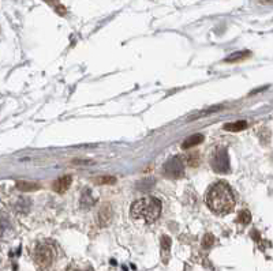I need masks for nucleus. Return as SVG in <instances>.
Returning <instances> with one entry per match:
<instances>
[{
  "label": "nucleus",
  "mask_w": 273,
  "mask_h": 271,
  "mask_svg": "<svg viewBox=\"0 0 273 271\" xmlns=\"http://www.w3.org/2000/svg\"><path fill=\"white\" fill-rule=\"evenodd\" d=\"M48 1H52V0H48Z\"/></svg>",
  "instance_id": "18"
},
{
  "label": "nucleus",
  "mask_w": 273,
  "mask_h": 271,
  "mask_svg": "<svg viewBox=\"0 0 273 271\" xmlns=\"http://www.w3.org/2000/svg\"><path fill=\"white\" fill-rule=\"evenodd\" d=\"M250 56H251V53H250L248 50H239V52H234L232 55H230L228 57H225L224 62L225 63L242 62V60L247 59V57H250Z\"/></svg>",
  "instance_id": "8"
},
{
  "label": "nucleus",
  "mask_w": 273,
  "mask_h": 271,
  "mask_svg": "<svg viewBox=\"0 0 273 271\" xmlns=\"http://www.w3.org/2000/svg\"><path fill=\"white\" fill-rule=\"evenodd\" d=\"M52 259H54V251H52V248H50V246H40L37 249H36V260H37L38 265H51Z\"/></svg>",
  "instance_id": "4"
},
{
  "label": "nucleus",
  "mask_w": 273,
  "mask_h": 271,
  "mask_svg": "<svg viewBox=\"0 0 273 271\" xmlns=\"http://www.w3.org/2000/svg\"><path fill=\"white\" fill-rule=\"evenodd\" d=\"M130 214L136 221L152 223L162 214V202L155 197H145L142 199H138L131 206Z\"/></svg>",
  "instance_id": "2"
},
{
  "label": "nucleus",
  "mask_w": 273,
  "mask_h": 271,
  "mask_svg": "<svg viewBox=\"0 0 273 271\" xmlns=\"http://www.w3.org/2000/svg\"><path fill=\"white\" fill-rule=\"evenodd\" d=\"M261 1H264V3H273V0H261Z\"/></svg>",
  "instance_id": "17"
},
{
  "label": "nucleus",
  "mask_w": 273,
  "mask_h": 271,
  "mask_svg": "<svg viewBox=\"0 0 273 271\" xmlns=\"http://www.w3.org/2000/svg\"><path fill=\"white\" fill-rule=\"evenodd\" d=\"M162 244H163V246L165 248V249H168V248H169V244H171V241H169V239H168V237H163Z\"/></svg>",
  "instance_id": "15"
},
{
  "label": "nucleus",
  "mask_w": 273,
  "mask_h": 271,
  "mask_svg": "<svg viewBox=\"0 0 273 271\" xmlns=\"http://www.w3.org/2000/svg\"><path fill=\"white\" fill-rule=\"evenodd\" d=\"M238 220H239V222L243 223V225H247L248 222L251 221V216H250V213H248V211L245 210V211H242V213L239 214V218H238Z\"/></svg>",
  "instance_id": "14"
},
{
  "label": "nucleus",
  "mask_w": 273,
  "mask_h": 271,
  "mask_svg": "<svg viewBox=\"0 0 273 271\" xmlns=\"http://www.w3.org/2000/svg\"><path fill=\"white\" fill-rule=\"evenodd\" d=\"M186 162L190 165V167H198V164H199V155L198 154H190V155H187V158H186Z\"/></svg>",
  "instance_id": "13"
},
{
  "label": "nucleus",
  "mask_w": 273,
  "mask_h": 271,
  "mask_svg": "<svg viewBox=\"0 0 273 271\" xmlns=\"http://www.w3.org/2000/svg\"><path fill=\"white\" fill-rule=\"evenodd\" d=\"M111 217H112L111 207H109V206H104V207L101 209V211H100V216H99L100 222L106 226L107 223L111 221Z\"/></svg>",
  "instance_id": "11"
},
{
  "label": "nucleus",
  "mask_w": 273,
  "mask_h": 271,
  "mask_svg": "<svg viewBox=\"0 0 273 271\" xmlns=\"http://www.w3.org/2000/svg\"><path fill=\"white\" fill-rule=\"evenodd\" d=\"M163 172L171 179H180L185 174V164L179 157H172L164 164Z\"/></svg>",
  "instance_id": "3"
},
{
  "label": "nucleus",
  "mask_w": 273,
  "mask_h": 271,
  "mask_svg": "<svg viewBox=\"0 0 273 271\" xmlns=\"http://www.w3.org/2000/svg\"><path fill=\"white\" fill-rule=\"evenodd\" d=\"M247 127V122H235V123H228L224 125L225 131H231V132H238V131H242Z\"/></svg>",
  "instance_id": "10"
},
{
  "label": "nucleus",
  "mask_w": 273,
  "mask_h": 271,
  "mask_svg": "<svg viewBox=\"0 0 273 271\" xmlns=\"http://www.w3.org/2000/svg\"><path fill=\"white\" fill-rule=\"evenodd\" d=\"M206 203L213 213L224 216L235 207V197L230 185L224 181H218L209 188L206 194Z\"/></svg>",
  "instance_id": "1"
},
{
  "label": "nucleus",
  "mask_w": 273,
  "mask_h": 271,
  "mask_svg": "<svg viewBox=\"0 0 273 271\" xmlns=\"http://www.w3.org/2000/svg\"><path fill=\"white\" fill-rule=\"evenodd\" d=\"M17 188L21 192H33L40 190V184L37 183H30V181H18Z\"/></svg>",
  "instance_id": "9"
},
{
  "label": "nucleus",
  "mask_w": 273,
  "mask_h": 271,
  "mask_svg": "<svg viewBox=\"0 0 273 271\" xmlns=\"http://www.w3.org/2000/svg\"><path fill=\"white\" fill-rule=\"evenodd\" d=\"M213 168L216 169V172H228L230 161H228V155L225 153V150H221L216 154L213 160Z\"/></svg>",
  "instance_id": "5"
},
{
  "label": "nucleus",
  "mask_w": 273,
  "mask_h": 271,
  "mask_svg": "<svg viewBox=\"0 0 273 271\" xmlns=\"http://www.w3.org/2000/svg\"><path fill=\"white\" fill-rule=\"evenodd\" d=\"M204 142V135L201 134H195V135H191L186 138V141L182 143V148H191L198 146L199 143Z\"/></svg>",
  "instance_id": "7"
},
{
  "label": "nucleus",
  "mask_w": 273,
  "mask_h": 271,
  "mask_svg": "<svg viewBox=\"0 0 273 271\" xmlns=\"http://www.w3.org/2000/svg\"><path fill=\"white\" fill-rule=\"evenodd\" d=\"M212 241H213V239H212V236L211 234H208L206 237H205V240H204V246H209L211 244Z\"/></svg>",
  "instance_id": "16"
},
{
  "label": "nucleus",
  "mask_w": 273,
  "mask_h": 271,
  "mask_svg": "<svg viewBox=\"0 0 273 271\" xmlns=\"http://www.w3.org/2000/svg\"><path fill=\"white\" fill-rule=\"evenodd\" d=\"M71 181H73V177H71V176H63V177L57 179L55 183H54V190H55V192H57V194H63V192H66L68 188H70Z\"/></svg>",
  "instance_id": "6"
},
{
  "label": "nucleus",
  "mask_w": 273,
  "mask_h": 271,
  "mask_svg": "<svg viewBox=\"0 0 273 271\" xmlns=\"http://www.w3.org/2000/svg\"><path fill=\"white\" fill-rule=\"evenodd\" d=\"M94 183L99 185L115 184L116 183V177H113V176H99V177L94 179Z\"/></svg>",
  "instance_id": "12"
}]
</instances>
